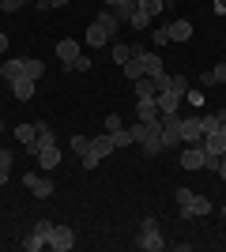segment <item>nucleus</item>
Returning <instances> with one entry per match:
<instances>
[{
    "instance_id": "nucleus-48",
    "label": "nucleus",
    "mask_w": 226,
    "mask_h": 252,
    "mask_svg": "<svg viewBox=\"0 0 226 252\" xmlns=\"http://www.w3.org/2000/svg\"><path fill=\"white\" fill-rule=\"evenodd\" d=\"M162 4H177V0H162Z\"/></svg>"
},
{
    "instance_id": "nucleus-18",
    "label": "nucleus",
    "mask_w": 226,
    "mask_h": 252,
    "mask_svg": "<svg viewBox=\"0 0 226 252\" xmlns=\"http://www.w3.org/2000/svg\"><path fill=\"white\" fill-rule=\"evenodd\" d=\"M204 151H207V155H226V128L207 132V136H204Z\"/></svg>"
},
{
    "instance_id": "nucleus-23",
    "label": "nucleus",
    "mask_w": 226,
    "mask_h": 252,
    "mask_svg": "<svg viewBox=\"0 0 226 252\" xmlns=\"http://www.w3.org/2000/svg\"><path fill=\"white\" fill-rule=\"evenodd\" d=\"M34 136H38L34 121H23V125H15V139H19L23 147H27V143H34Z\"/></svg>"
},
{
    "instance_id": "nucleus-26",
    "label": "nucleus",
    "mask_w": 226,
    "mask_h": 252,
    "mask_svg": "<svg viewBox=\"0 0 226 252\" xmlns=\"http://www.w3.org/2000/svg\"><path fill=\"white\" fill-rule=\"evenodd\" d=\"M143 72L155 79V75H162V57L159 53H143Z\"/></svg>"
},
{
    "instance_id": "nucleus-45",
    "label": "nucleus",
    "mask_w": 226,
    "mask_h": 252,
    "mask_svg": "<svg viewBox=\"0 0 226 252\" xmlns=\"http://www.w3.org/2000/svg\"><path fill=\"white\" fill-rule=\"evenodd\" d=\"M219 177L226 181V155H223V162H219Z\"/></svg>"
},
{
    "instance_id": "nucleus-34",
    "label": "nucleus",
    "mask_w": 226,
    "mask_h": 252,
    "mask_svg": "<svg viewBox=\"0 0 226 252\" xmlns=\"http://www.w3.org/2000/svg\"><path fill=\"white\" fill-rule=\"evenodd\" d=\"M87 147H91V136H72V151L75 155H87Z\"/></svg>"
},
{
    "instance_id": "nucleus-47",
    "label": "nucleus",
    "mask_w": 226,
    "mask_h": 252,
    "mask_svg": "<svg viewBox=\"0 0 226 252\" xmlns=\"http://www.w3.org/2000/svg\"><path fill=\"white\" fill-rule=\"evenodd\" d=\"M0 136H4V121H0Z\"/></svg>"
},
{
    "instance_id": "nucleus-6",
    "label": "nucleus",
    "mask_w": 226,
    "mask_h": 252,
    "mask_svg": "<svg viewBox=\"0 0 226 252\" xmlns=\"http://www.w3.org/2000/svg\"><path fill=\"white\" fill-rule=\"evenodd\" d=\"M181 147V117H162V151H177Z\"/></svg>"
},
{
    "instance_id": "nucleus-31",
    "label": "nucleus",
    "mask_w": 226,
    "mask_h": 252,
    "mask_svg": "<svg viewBox=\"0 0 226 252\" xmlns=\"http://www.w3.org/2000/svg\"><path fill=\"white\" fill-rule=\"evenodd\" d=\"M193 196H196V192H193V189H185V185H181L177 192H173V203H177V211H185V207H189V203H193Z\"/></svg>"
},
{
    "instance_id": "nucleus-44",
    "label": "nucleus",
    "mask_w": 226,
    "mask_h": 252,
    "mask_svg": "<svg viewBox=\"0 0 226 252\" xmlns=\"http://www.w3.org/2000/svg\"><path fill=\"white\" fill-rule=\"evenodd\" d=\"M49 8H65V4H72V0H45Z\"/></svg>"
},
{
    "instance_id": "nucleus-30",
    "label": "nucleus",
    "mask_w": 226,
    "mask_h": 252,
    "mask_svg": "<svg viewBox=\"0 0 226 252\" xmlns=\"http://www.w3.org/2000/svg\"><path fill=\"white\" fill-rule=\"evenodd\" d=\"M129 27H132V31H151V15H147V11H140V8H136V15L129 19Z\"/></svg>"
},
{
    "instance_id": "nucleus-39",
    "label": "nucleus",
    "mask_w": 226,
    "mask_h": 252,
    "mask_svg": "<svg viewBox=\"0 0 226 252\" xmlns=\"http://www.w3.org/2000/svg\"><path fill=\"white\" fill-rule=\"evenodd\" d=\"M117 128H125V121H121L117 113H109L106 117V132H117Z\"/></svg>"
},
{
    "instance_id": "nucleus-37",
    "label": "nucleus",
    "mask_w": 226,
    "mask_h": 252,
    "mask_svg": "<svg viewBox=\"0 0 226 252\" xmlns=\"http://www.w3.org/2000/svg\"><path fill=\"white\" fill-rule=\"evenodd\" d=\"M219 162H223V155H207L204 151V169H215L219 173Z\"/></svg>"
},
{
    "instance_id": "nucleus-10",
    "label": "nucleus",
    "mask_w": 226,
    "mask_h": 252,
    "mask_svg": "<svg viewBox=\"0 0 226 252\" xmlns=\"http://www.w3.org/2000/svg\"><path fill=\"white\" fill-rule=\"evenodd\" d=\"M181 143H204L200 117H181Z\"/></svg>"
},
{
    "instance_id": "nucleus-46",
    "label": "nucleus",
    "mask_w": 226,
    "mask_h": 252,
    "mask_svg": "<svg viewBox=\"0 0 226 252\" xmlns=\"http://www.w3.org/2000/svg\"><path fill=\"white\" fill-rule=\"evenodd\" d=\"M117 4H125V0H106V8H117Z\"/></svg>"
},
{
    "instance_id": "nucleus-2",
    "label": "nucleus",
    "mask_w": 226,
    "mask_h": 252,
    "mask_svg": "<svg viewBox=\"0 0 226 252\" xmlns=\"http://www.w3.org/2000/svg\"><path fill=\"white\" fill-rule=\"evenodd\" d=\"M185 94H189V75H173V79H170V91H162V94L155 98V102H159V113L162 117H173L177 109H181Z\"/></svg>"
},
{
    "instance_id": "nucleus-42",
    "label": "nucleus",
    "mask_w": 226,
    "mask_h": 252,
    "mask_svg": "<svg viewBox=\"0 0 226 252\" xmlns=\"http://www.w3.org/2000/svg\"><path fill=\"white\" fill-rule=\"evenodd\" d=\"M8 45H11V42H8V34L0 31V53H8Z\"/></svg>"
},
{
    "instance_id": "nucleus-25",
    "label": "nucleus",
    "mask_w": 226,
    "mask_h": 252,
    "mask_svg": "<svg viewBox=\"0 0 226 252\" xmlns=\"http://www.w3.org/2000/svg\"><path fill=\"white\" fill-rule=\"evenodd\" d=\"M38 162H42V169H49V173H53V169L61 166V151H57V147H45L42 155H38Z\"/></svg>"
},
{
    "instance_id": "nucleus-49",
    "label": "nucleus",
    "mask_w": 226,
    "mask_h": 252,
    "mask_svg": "<svg viewBox=\"0 0 226 252\" xmlns=\"http://www.w3.org/2000/svg\"><path fill=\"white\" fill-rule=\"evenodd\" d=\"M23 4H31V0H23Z\"/></svg>"
},
{
    "instance_id": "nucleus-38",
    "label": "nucleus",
    "mask_w": 226,
    "mask_h": 252,
    "mask_svg": "<svg viewBox=\"0 0 226 252\" xmlns=\"http://www.w3.org/2000/svg\"><path fill=\"white\" fill-rule=\"evenodd\" d=\"M23 8V0H0V11L4 15H11V11H19Z\"/></svg>"
},
{
    "instance_id": "nucleus-14",
    "label": "nucleus",
    "mask_w": 226,
    "mask_h": 252,
    "mask_svg": "<svg viewBox=\"0 0 226 252\" xmlns=\"http://www.w3.org/2000/svg\"><path fill=\"white\" fill-rule=\"evenodd\" d=\"M109 42H113V34H109L98 19L87 27V45H91V49H102V45H109Z\"/></svg>"
},
{
    "instance_id": "nucleus-35",
    "label": "nucleus",
    "mask_w": 226,
    "mask_h": 252,
    "mask_svg": "<svg viewBox=\"0 0 226 252\" xmlns=\"http://www.w3.org/2000/svg\"><path fill=\"white\" fill-rule=\"evenodd\" d=\"M151 42H155V45H170V31H166V27L151 31Z\"/></svg>"
},
{
    "instance_id": "nucleus-19",
    "label": "nucleus",
    "mask_w": 226,
    "mask_h": 252,
    "mask_svg": "<svg viewBox=\"0 0 226 252\" xmlns=\"http://www.w3.org/2000/svg\"><path fill=\"white\" fill-rule=\"evenodd\" d=\"M166 31H170V42H189V38H193V23L173 19V23H166Z\"/></svg>"
},
{
    "instance_id": "nucleus-21",
    "label": "nucleus",
    "mask_w": 226,
    "mask_h": 252,
    "mask_svg": "<svg viewBox=\"0 0 226 252\" xmlns=\"http://www.w3.org/2000/svg\"><path fill=\"white\" fill-rule=\"evenodd\" d=\"M11 166H15V155H11L8 147H0V185L11 181Z\"/></svg>"
},
{
    "instance_id": "nucleus-20",
    "label": "nucleus",
    "mask_w": 226,
    "mask_h": 252,
    "mask_svg": "<svg viewBox=\"0 0 226 252\" xmlns=\"http://www.w3.org/2000/svg\"><path fill=\"white\" fill-rule=\"evenodd\" d=\"M23 75L38 83V79L45 75V61H34V57H23Z\"/></svg>"
},
{
    "instance_id": "nucleus-33",
    "label": "nucleus",
    "mask_w": 226,
    "mask_h": 252,
    "mask_svg": "<svg viewBox=\"0 0 226 252\" xmlns=\"http://www.w3.org/2000/svg\"><path fill=\"white\" fill-rule=\"evenodd\" d=\"M98 23H102V27H106L109 34H117V27H121V19H117V15H113V11H109V8L102 11V15H98Z\"/></svg>"
},
{
    "instance_id": "nucleus-32",
    "label": "nucleus",
    "mask_w": 226,
    "mask_h": 252,
    "mask_svg": "<svg viewBox=\"0 0 226 252\" xmlns=\"http://www.w3.org/2000/svg\"><path fill=\"white\" fill-rule=\"evenodd\" d=\"M129 57H132V45H125V42H113V61L125 68L129 64Z\"/></svg>"
},
{
    "instance_id": "nucleus-36",
    "label": "nucleus",
    "mask_w": 226,
    "mask_h": 252,
    "mask_svg": "<svg viewBox=\"0 0 226 252\" xmlns=\"http://www.w3.org/2000/svg\"><path fill=\"white\" fill-rule=\"evenodd\" d=\"M87 68H91V61H87L83 53H79V57H75V61L68 64V72H87Z\"/></svg>"
},
{
    "instance_id": "nucleus-7",
    "label": "nucleus",
    "mask_w": 226,
    "mask_h": 252,
    "mask_svg": "<svg viewBox=\"0 0 226 252\" xmlns=\"http://www.w3.org/2000/svg\"><path fill=\"white\" fill-rule=\"evenodd\" d=\"M23 185H27L38 200H53V192H57V185L49 177H42V173H23Z\"/></svg>"
},
{
    "instance_id": "nucleus-3",
    "label": "nucleus",
    "mask_w": 226,
    "mask_h": 252,
    "mask_svg": "<svg viewBox=\"0 0 226 252\" xmlns=\"http://www.w3.org/2000/svg\"><path fill=\"white\" fill-rule=\"evenodd\" d=\"M136 249H140V252H162V249H166V241H162V230H159V222H155V219H143V222H140Z\"/></svg>"
},
{
    "instance_id": "nucleus-12",
    "label": "nucleus",
    "mask_w": 226,
    "mask_h": 252,
    "mask_svg": "<svg viewBox=\"0 0 226 252\" xmlns=\"http://www.w3.org/2000/svg\"><path fill=\"white\" fill-rule=\"evenodd\" d=\"M140 75H147L143 72V45H132V57H129V64H125V79L136 83Z\"/></svg>"
},
{
    "instance_id": "nucleus-8",
    "label": "nucleus",
    "mask_w": 226,
    "mask_h": 252,
    "mask_svg": "<svg viewBox=\"0 0 226 252\" xmlns=\"http://www.w3.org/2000/svg\"><path fill=\"white\" fill-rule=\"evenodd\" d=\"M181 169H185V173L204 169V143H185V151H181Z\"/></svg>"
},
{
    "instance_id": "nucleus-27",
    "label": "nucleus",
    "mask_w": 226,
    "mask_h": 252,
    "mask_svg": "<svg viewBox=\"0 0 226 252\" xmlns=\"http://www.w3.org/2000/svg\"><path fill=\"white\" fill-rule=\"evenodd\" d=\"M109 136H113V147H132V143H136V139H132V128H117V132H109Z\"/></svg>"
},
{
    "instance_id": "nucleus-9",
    "label": "nucleus",
    "mask_w": 226,
    "mask_h": 252,
    "mask_svg": "<svg viewBox=\"0 0 226 252\" xmlns=\"http://www.w3.org/2000/svg\"><path fill=\"white\" fill-rule=\"evenodd\" d=\"M49 249H53V252H72V249H75V233H72V226H53Z\"/></svg>"
},
{
    "instance_id": "nucleus-29",
    "label": "nucleus",
    "mask_w": 226,
    "mask_h": 252,
    "mask_svg": "<svg viewBox=\"0 0 226 252\" xmlns=\"http://www.w3.org/2000/svg\"><path fill=\"white\" fill-rule=\"evenodd\" d=\"M136 8L147 11L151 19H155V15H162V8H166V4H162V0H136Z\"/></svg>"
},
{
    "instance_id": "nucleus-40",
    "label": "nucleus",
    "mask_w": 226,
    "mask_h": 252,
    "mask_svg": "<svg viewBox=\"0 0 226 252\" xmlns=\"http://www.w3.org/2000/svg\"><path fill=\"white\" fill-rule=\"evenodd\" d=\"M211 79H215V83H226V61H223V64H215V68H211Z\"/></svg>"
},
{
    "instance_id": "nucleus-28",
    "label": "nucleus",
    "mask_w": 226,
    "mask_h": 252,
    "mask_svg": "<svg viewBox=\"0 0 226 252\" xmlns=\"http://www.w3.org/2000/svg\"><path fill=\"white\" fill-rule=\"evenodd\" d=\"M200 128H204V136H207V132H219V128H223V117H219V113H204V117H200Z\"/></svg>"
},
{
    "instance_id": "nucleus-24",
    "label": "nucleus",
    "mask_w": 226,
    "mask_h": 252,
    "mask_svg": "<svg viewBox=\"0 0 226 252\" xmlns=\"http://www.w3.org/2000/svg\"><path fill=\"white\" fill-rule=\"evenodd\" d=\"M0 75H4L8 83H11V79H19V75H23V57H15V61H4V64H0Z\"/></svg>"
},
{
    "instance_id": "nucleus-1",
    "label": "nucleus",
    "mask_w": 226,
    "mask_h": 252,
    "mask_svg": "<svg viewBox=\"0 0 226 252\" xmlns=\"http://www.w3.org/2000/svg\"><path fill=\"white\" fill-rule=\"evenodd\" d=\"M132 139L143 147V155H147V158L162 155V117H159V121H147V125L136 121V125H132Z\"/></svg>"
},
{
    "instance_id": "nucleus-17",
    "label": "nucleus",
    "mask_w": 226,
    "mask_h": 252,
    "mask_svg": "<svg viewBox=\"0 0 226 252\" xmlns=\"http://www.w3.org/2000/svg\"><path fill=\"white\" fill-rule=\"evenodd\" d=\"M159 102H155V98H136V121H143V125H147V121H159Z\"/></svg>"
},
{
    "instance_id": "nucleus-43",
    "label": "nucleus",
    "mask_w": 226,
    "mask_h": 252,
    "mask_svg": "<svg viewBox=\"0 0 226 252\" xmlns=\"http://www.w3.org/2000/svg\"><path fill=\"white\" fill-rule=\"evenodd\" d=\"M215 15H226V0H215Z\"/></svg>"
},
{
    "instance_id": "nucleus-13",
    "label": "nucleus",
    "mask_w": 226,
    "mask_h": 252,
    "mask_svg": "<svg viewBox=\"0 0 226 252\" xmlns=\"http://www.w3.org/2000/svg\"><path fill=\"white\" fill-rule=\"evenodd\" d=\"M79 53H83V45L75 42V38H61V42H57V61L65 64V68L75 61V57H79Z\"/></svg>"
},
{
    "instance_id": "nucleus-22",
    "label": "nucleus",
    "mask_w": 226,
    "mask_h": 252,
    "mask_svg": "<svg viewBox=\"0 0 226 252\" xmlns=\"http://www.w3.org/2000/svg\"><path fill=\"white\" fill-rule=\"evenodd\" d=\"M132 87H136V98H159V91H155V79H151V75H140Z\"/></svg>"
},
{
    "instance_id": "nucleus-15",
    "label": "nucleus",
    "mask_w": 226,
    "mask_h": 252,
    "mask_svg": "<svg viewBox=\"0 0 226 252\" xmlns=\"http://www.w3.org/2000/svg\"><path fill=\"white\" fill-rule=\"evenodd\" d=\"M113 151H117V147H113V136H109V132H102V136H95V139H91L87 155H95L98 162H102V158H106V155H113Z\"/></svg>"
},
{
    "instance_id": "nucleus-4",
    "label": "nucleus",
    "mask_w": 226,
    "mask_h": 252,
    "mask_svg": "<svg viewBox=\"0 0 226 252\" xmlns=\"http://www.w3.org/2000/svg\"><path fill=\"white\" fill-rule=\"evenodd\" d=\"M49 237H53V222L38 219V222H34V230H31V237L23 241V249H27V252H42V249H49Z\"/></svg>"
},
{
    "instance_id": "nucleus-11",
    "label": "nucleus",
    "mask_w": 226,
    "mask_h": 252,
    "mask_svg": "<svg viewBox=\"0 0 226 252\" xmlns=\"http://www.w3.org/2000/svg\"><path fill=\"white\" fill-rule=\"evenodd\" d=\"M211 211H215V207H211L207 196H193V203H189L185 211H177V215H181V219H207Z\"/></svg>"
},
{
    "instance_id": "nucleus-5",
    "label": "nucleus",
    "mask_w": 226,
    "mask_h": 252,
    "mask_svg": "<svg viewBox=\"0 0 226 252\" xmlns=\"http://www.w3.org/2000/svg\"><path fill=\"white\" fill-rule=\"evenodd\" d=\"M34 128H38V136H34V143L23 147V155H42L45 147H57V136H53V128L45 125V121H34Z\"/></svg>"
},
{
    "instance_id": "nucleus-16",
    "label": "nucleus",
    "mask_w": 226,
    "mask_h": 252,
    "mask_svg": "<svg viewBox=\"0 0 226 252\" xmlns=\"http://www.w3.org/2000/svg\"><path fill=\"white\" fill-rule=\"evenodd\" d=\"M11 94L19 98V102H31L34 98V91H38V83H34V79H27V75H19V79H11Z\"/></svg>"
},
{
    "instance_id": "nucleus-41",
    "label": "nucleus",
    "mask_w": 226,
    "mask_h": 252,
    "mask_svg": "<svg viewBox=\"0 0 226 252\" xmlns=\"http://www.w3.org/2000/svg\"><path fill=\"white\" fill-rule=\"evenodd\" d=\"M79 162H83V169H98V158L95 155H79Z\"/></svg>"
}]
</instances>
